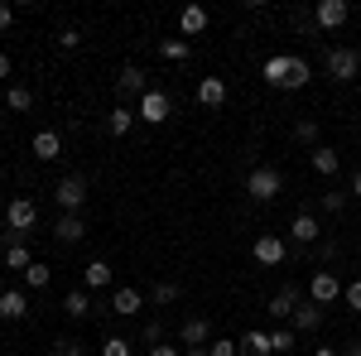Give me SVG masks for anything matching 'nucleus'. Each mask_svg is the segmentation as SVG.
I'll use <instances>...</instances> for the list:
<instances>
[{
  "mask_svg": "<svg viewBox=\"0 0 361 356\" xmlns=\"http://www.w3.org/2000/svg\"><path fill=\"white\" fill-rule=\"evenodd\" d=\"M308 78H313V68H308L304 58H294V54H275V58H265V82H270V87L299 92Z\"/></svg>",
  "mask_w": 361,
  "mask_h": 356,
  "instance_id": "obj_1",
  "label": "nucleus"
},
{
  "mask_svg": "<svg viewBox=\"0 0 361 356\" xmlns=\"http://www.w3.org/2000/svg\"><path fill=\"white\" fill-rule=\"evenodd\" d=\"M34 221H39L34 197H10V202H5V226H10V231H5V241H10V246H15V241H25V231L34 226Z\"/></svg>",
  "mask_w": 361,
  "mask_h": 356,
  "instance_id": "obj_2",
  "label": "nucleus"
},
{
  "mask_svg": "<svg viewBox=\"0 0 361 356\" xmlns=\"http://www.w3.org/2000/svg\"><path fill=\"white\" fill-rule=\"evenodd\" d=\"M279 188H284V173H279L275 164H260L246 173V197H255V202H270V197H279Z\"/></svg>",
  "mask_w": 361,
  "mask_h": 356,
  "instance_id": "obj_3",
  "label": "nucleus"
},
{
  "mask_svg": "<svg viewBox=\"0 0 361 356\" xmlns=\"http://www.w3.org/2000/svg\"><path fill=\"white\" fill-rule=\"evenodd\" d=\"M87 178H78V173H68V178H58L54 183V202L63 207V212H82L87 207Z\"/></svg>",
  "mask_w": 361,
  "mask_h": 356,
  "instance_id": "obj_4",
  "label": "nucleus"
},
{
  "mask_svg": "<svg viewBox=\"0 0 361 356\" xmlns=\"http://www.w3.org/2000/svg\"><path fill=\"white\" fill-rule=\"evenodd\" d=\"M135 116H140V121H149V125H164L169 116H173V102H169L164 92H154V87H149V92L135 102Z\"/></svg>",
  "mask_w": 361,
  "mask_h": 356,
  "instance_id": "obj_5",
  "label": "nucleus"
},
{
  "mask_svg": "<svg viewBox=\"0 0 361 356\" xmlns=\"http://www.w3.org/2000/svg\"><path fill=\"white\" fill-rule=\"evenodd\" d=\"M357 73H361L357 49H328V78H333V82H352Z\"/></svg>",
  "mask_w": 361,
  "mask_h": 356,
  "instance_id": "obj_6",
  "label": "nucleus"
},
{
  "mask_svg": "<svg viewBox=\"0 0 361 356\" xmlns=\"http://www.w3.org/2000/svg\"><path fill=\"white\" fill-rule=\"evenodd\" d=\"M347 20H352V5L347 0H318L313 5V25L318 29H342Z\"/></svg>",
  "mask_w": 361,
  "mask_h": 356,
  "instance_id": "obj_7",
  "label": "nucleus"
},
{
  "mask_svg": "<svg viewBox=\"0 0 361 356\" xmlns=\"http://www.w3.org/2000/svg\"><path fill=\"white\" fill-rule=\"evenodd\" d=\"M308 299L318 303V308H328L333 299H342V279H337L333 270H318L313 279H308Z\"/></svg>",
  "mask_w": 361,
  "mask_h": 356,
  "instance_id": "obj_8",
  "label": "nucleus"
},
{
  "mask_svg": "<svg viewBox=\"0 0 361 356\" xmlns=\"http://www.w3.org/2000/svg\"><path fill=\"white\" fill-rule=\"evenodd\" d=\"M250 255H255L260 265H284V255H289V246H284V236H275V231H265V236H255V246H250Z\"/></svg>",
  "mask_w": 361,
  "mask_h": 356,
  "instance_id": "obj_9",
  "label": "nucleus"
},
{
  "mask_svg": "<svg viewBox=\"0 0 361 356\" xmlns=\"http://www.w3.org/2000/svg\"><path fill=\"white\" fill-rule=\"evenodd\" d=\"M289 236H294V246H318L323 241V226H318L313 212H299V217L289 221Z\"/></svg>",
  "mask_w": 361,
  "mask_h": 356,
  "instance_id": "obj_10",
  "label": "nucleus"
},
{
  "mask_svg": "<svg viewBox=\"0 0 361 356\" xmlns=\"http://www.w3.org/2000/svg\"><path fill=\"white\" fill-rule=\"evenodd\" d=\"M116 92H121V97H145V92H149V82H145V68H135V63H126V68H121V78H116Z\"/></svg>",
  "mask_w": 361,
  "mask_h": 356,
  "instance_id": "obj_11",
  "label": "nucleus"
},
{
  "mask_svg": "<svg viewBox=\"0 0 361 356\" xmlns=\"http://www.w3.org/2000/svg\"><path fill=\"white\" fill-rule=\"evenodd\" d=\"M299 303H304V289H299V284H284L275 299H270V313L284 323V318H294V308H299Z\"/></svg>",
  "mask_w": 361,
  "mask_h": 356,
  "instance_id": "obj_12",
  "label": "nucleus"
},
{
  "mask_svg": "<svg viewBox=\"0 0 361 356\" xmlns=\"http://www.w3.org/2000/svg\"><path fill=\"white\" fill-rule=\"evenodd\" d=\"M197 102L207 111L226 106V78H197Z\"/></svg>",
  "mask_w": 361,
  "mask_h": 356,
  "instance_id": "obj_13",
  "label": "nucleus"
},
{
  "mask_svg": "<svg viewBox=\"0 0 361 356\" xmlns=\"http://www.w3.org/2000/svg\"><path fill=\"white\" fill-rule=\"evenodd\" d=\"M54 236H58V241H68V246H73V241H82V236H87L82 212H63V217L54 221Z\"/></svg>",
  "mask_w": 361,
  "mask_h": 356,
  "instance_id": "obj_14",
  "label": "nucleus"
},
{
  "mask_svg": "<svg viewBox=\"0 0 361 356\" xmlns=\"http://www.w3.org/2000/svg\"><path fill=\"white\" fill-rule=\"evenodd\" d=\"M34 159H44V164L63 159V135H58V130H39V135H34Z\"/></svg>",
  "mask_w": 361,
  "mask_h": 356,
  "instance_id": "obj_15",
  "label": "nucleus"
},
{
  "mask_svg": "<svg viewBox=\"0 0 361 356\" xmlns=\"http://www.w3.org/2000/svg\"><path fill=\"white\" fill-rule=\"evenodd\" d=\"M178 337H183V347H207V342H212V323H207V318H183Z\"/></svg>",
  "mask_w": 361,
  "mask_h": 356,
  "instance_id": "obj_16",
  "label": "nucleus"
},
{
  "mask_svg": "<svg viewBox=\"0 0 361 356\" xmlns=\"http://www.w3.org/2000/svg\"><path fill=\"white\" fill-rule=\"evenodd\" d=\"M289 323H294V332H318V328H323V308H318L313 299H304L299 308H294Z\"/></svg>",
  "mask_w": 361,
  "mask_h": 356,
  "instance_id": "obj_17",
  "label": "nucleus"
},
{
  "mask_svg": "<svg viewBox=\"0 0 361 356\" xmlns=\"http://www.w3.org/2000/svg\"><path fill=\"white\" fill-rule=\"evenodd\" d=\"M25 313H29V299L20 289H5V294H0V323H20Z\"/></svg>",
  "mask_w": 361,
  "mask_h": 356,
  "instance_id": "obj_18",
  "label": "nucleus"
},
{
  "mask_svg": "<svg viewBox=\"0 0 361 356\" xmlns=\"http://www.w3.org/2000/svg\"><path fill=\"white\" fill-rule=\"evenodd\" d=\"M140 308H145V294L140 289H116L111 294V313H121V318H135Z\"/></svg>",
  "mask_w": 361,
  "mask_h": 356,
  "instance_id": "obj_19",
  "label": "nucleus"
},
{
  "mask_svg": "<svg viewBox=\"0 0 361 356\" xmlns=\"http://www.w3.org/2000/svg\"><path fill=\"white\" fill-rule=\"evenodd\" d=\"M178 29H183V39H197V34L207 29V10H202V5H188V10L178 15Z\"/></svg>",
  "mask_w": 361,
  "mask_h": 356,
  "instance_id": "obj_20",
  "label": "nucleus"
},
{
  "mask_svg": "<svg viewBox=\"0 0 361 356\" xmlns=\"http://www.w3.org/2000/svg\"><path fill=\"white\" fill-rule=\"evenodd\" d=\"M308 164H313V173H323V178H333L342 159H337V149H328V145H318V149L308 154Z\"/></svg>",
  "mask_w": 361,
  "mask_h": 356,
  "instance_id": "obj_21",
  "label": "nucleus"
},
{
  "mask_svg": "<svg viewBox=\"0 0 361 356\" xmlns=\"http://www.w3.org/2000/svg\"><path fill=\"white\" fill-rule=\"evenodd\" d=\"M135 121H140V116H135L130 106H116L111 116H106V135H116V140H121V135H130V125H135Z\"/></svg>",
  "mask_w": 361,
  "mask_h": 356,
  "instance_id": "obj_22",
  "label": "nucleus"
},
{
  "mask_svg": "<svg viewBox=\"0 0 361 356\" xmlns=\"http://www.w3.org/2000/svg\"><path fill=\"white\" fill-rule=\"evenodd\" d=\"M106 284H111V265L106 260H92L82 270V289H106Z\"/></svg>",
  "mask_w": 361,
  "mask_h": 356,
  "instance_id": "obj_23",
  "label": "nucleus"
},
{
  "mask_svg": "<svg viewBox=\"0 0 361 356\" xmlns=\"http://www.w3.org/2000/svg\"><path fill=\"white\" fill-rule=\"evenodd\" d=\"M159 58H164V63H188V58H193V44H188V39H164V44H159Z\"/></svg>",
  "mask_w": 361,
  "mask_h": 356,
  "instance_id": "obj_24",
  "label": "nucleus"
},
{
  "mask_svg": "<svg viewBox=\"0 0 361 356\" xmlns=\"http://www.w3.org/2000/svg\"><path fill=\"white\" fill-rule=\"evenodd\" d=\"M5 106H10L15 116H20V111H29V106H34V92H29L25 82H10V92H5Z\"/></svg>",
  "mask_w": 361,
  "mask_h": 356,
  "instance_id": "obj_25",
  "label": "nucleus"
},
{
  "mask_svg": "<svg viewBox=\"0 0 361 356\" xmlns=\"http://www.w3.org/2000/svg\"><path fill=\"white\" fill-rule=\"evenodd\" d=\"M34 265V255H29L25 241H15V246H5V270H29Z\"/></svg>",
  "mask_w": 361,
  "mask_h": 356,
  "instance_id": "obj_26",
  "label": "nucleus"
},
{
  "mask_svg": "<svg viewBox=\"0 0 361 356\" xmlns=\"http://www.w3.org/2000/svg\"><path fill=\"white\" fill-rule=\"evenodd\" d=\"M178 294H183V289H178L173 279H159V284L149 289V303H159V308H169V303H178Z\"/></svg>",
  "mask_w": 361,
  "mask_h": 356,
  "instance_id": "obj_27",
  "label": "nucleus"
},
{
  "mask_svg": "<svg viewBox=\"0 0 361 356\" xmlns=\"http://www.w3.org/2000/svg\"><path fill=\"white\" fill-rule=\"evenodd\" d=\"M63 313H68V318H87V313H92V299H87V289H73V294L63 299Z\"/></svg>",
  "mask_w": 361,
  "mask_h": 356,
  "instance_id": "obj_28",
  "label": "nucleus"
},
{
  "mask_svg": "<svg viewBox=\"0 0 361 356\" xmlns=\"http://www.w3.org/2000/svg\"><path fill=\"white\" fill-rule=\"evenodd\" d=\"M294 342H299V332H294V328H275V332H270V352L289 356V352H294Z\"/></svg>",
  "mask_w": 361,
  "mask_h": 356,
  "instance_id": "obj_29",
  "label": "nucleus"
},
{
  "mask_svg": "<svg viewBox=\"0 0 361 356\" xmlns=\"http://www.w3.org/2000/svg\"><path fill=\"white\" fill-rule=\"evenodd\" d=\"M54 356H87V347L78 342V337H58V342H54Z\"/></svg>",
  "mask_w": 361,
  "mask_h": 356,
  "instance_id": "obj_30",
  "label": "nucleus"
},
{
  "mask_svg": "<svg viewBox=\"0 0 361 356\" xmlns=\"http://www.w3.org/2000/svg\"><path fill=\"white\" fill-rule=\"evenodd\" d=\"M25 284H29V289H44V284H49V265H39V260H34V265L25 270Z\"/></svg>",
  "mask_w": 361,
  "mask_h": 356,
  "instance_id": "obj_31",
  "label": "nucleus"
},
{
  "mask_svg": "<svg viewBox=\"0 0 361 356\" xmlns=\"http://www.w3.org/2000/svg\"><path fill=\"white\" fill-rule=\"evenodd\" d=\"M207 352H212V356H241V342H226V337H212V342H207Z\"/></svg>",
  "mask_w": 361,
  "mask_h": 356,
  "instance_id": "obj_32",
  "label": "nucleus"
},
{
  "mask_svg": "<svg viewBox=\"0 0 361 356\" xmlns=\"http://www.w3.org/2000/svg\"><path fill=\"white\" fill-rule=\"evenodd\" d=\"M102 356H130V342L126 337H106L102 342Z\"/></svg>",
  "mask_w": 361,
  "mask_h": 356,
  "instance_id": "obj_33",
  "label": "nucleus"
},
{
  "mask_svg": "<svg viewBox=\"0 0 361 356\" xmlns=\"http://www.w3.org/2000/svg\"><path fill=\"white\" fill-rule=\"evenodd\" d=\"M342 299H347V308H352V313H361V279L342 284Z\"/></svg>",
  "mask_w": 361,
  "mask_h": 356,
  "instance_id": "obj_34",
  "label": "nucleus"
},
{
  "mask_svg": "<svg viewBox=\"0 0 361 356\" xmlns=\"http://www.w3.org/2000/svg\"><path fill=\"white\" fill-rule=\"evenodd\" d=\"M294 140L313 145V140H318V121H299V125H294Z\"/></svg>",
  "mask_w": 361,
  "mask_h": 356,
  "instance_id": "obj_35",
  "label": "nucleus"
},
{
  "mask_svg": "<svg viewBox=\"0 0 361 356\" xmlns=\"http://www.w3.org/2000/svg\"><path fill=\"white\" fill-rule=\"evenodd\" d=\"M347 207V192H323V212H342Z\"/></svg>",
  "mask_w": 361,
  "mask_h": 356,
  "instance_id": "obj_36",
  "label": "nucleus"
},
{
  "mask_svg": "<svg viewBox=\"0 0 361 356\" xmlns=\"http://www.w3.org/2000/svg\"><path fill=\"white\" fill-rule=\"evenodd\" d=\"M58 44H63V49H78V44H82V34H78V29H63V34H58Z\"/></svg>",
  "mask_w": 361,
  "mask_h": 356,
  "instance_id": "obj_37",
  "label": "nucleus"
},
{
  "mask_svg": "<svg viewBox=\"0 0 361 356\" xmlns=\"http://www.w3.org/2000/svg\"><path fill=\"white\" fill-rule=\"evenodd\" d=\"M313 255H318V260H337V246H333V241H318Z\"/></svg>",
  "mask_w": 361,
  "mask_h": 356,
  "instance_id": "obj_38",
  "label": "nucleus"
},
{
  "mask_svg": "<svg viewBox=\"0 0 361 356\" xmlns=\"http://www.w3.org/2000/svg\"><path fill=\"white\" fill-rule=\"evenodd\" d=\"M145 342H154V347H159V342H164V328H159V323H145Z\"/></svg>",
  "mask_w": 361,
  "mask_h": 356,
  "instance_id": "obj_39",
  "label": "nucleus"
},
{
  "mask_svg": "<svg viewBox=\"0 0 361 356\" xmlns=\"http://www.w3.org/2000/svg\"><path fill=\"white\" fill-rule=\"evenodd\" d=\"M149 356H183V352H178V347H164V342H159V347H149Z\"/></svg>",
  "mask_w": 361,
  "mask_h": 356,
  "instance_id": "obj_40",
  "label": "nucleus"
},
{
  "mask_svg": "<svg viewBox=\"0 0 361 356\" xmlns=\"http://www.w3.org/2000/svg\"><path fill=\"white\" fill-rule=\"evenodd\" d=\"M15 25V10H10V5H0V29H10Z\"/></svg>",
  "mask_w": 361,
  "mask_h": 356,
  "instance_id": "obj_41",
  "label": "nucleus"
},
{
  "mask_svg": "<svg viewBox=\"0 0 361 356\" xmlns=\"http://www.w3.org/2000/svg\"><path fill=\"white\" fill-rule=\"evenodd\" d=\"M10 73H15V63H10V54H0V82H5Z\"/></svg>",
  "mask_w": 361,
  "mask_h": 356,
  "instance_id": "obj_42",
  "label": "nucleus"
},
{
  "mask_svg": "<svg viewBox=\"0 0 361 356\" xmlns=\"http://www.w3.org/2000/svg\"><path fill=\"white\" fill-rule=\"evenodd\" d=\"M342 356H361V342H347V347H337Z\"/></svg>",
  "mask_w": 361,
  "mask_h": 356,
  "instance_id": "obj_43",
  "label": "nucleus"
},
{
  "mask_svg": "<svg viewBox=\"0 0 361 356\" xmlns=\"http://www.w3.org/2000/svg\"><path fill=\"white\" fill-rule=\"evenodd\" d=\"M183 356H212L207 347H183Z\"/></svg>",
  "mask_w": 361,
  "mask_h": 356,
  "instance_id": "obj_44",
  "label": "nucleus"
},
{
  "mask_svg": "<svg viewBox=\"0 0 361 356\" xmlns=\"http://www.w3.org/2000/svg\"><path fill=\"white\" fill-rule=\"evenodd\" d=\"M313 356H342V352H337V347H318Z\"/></svg>",
  "mask_w": 361,
  "mask_h": 356,
  "instance_id": "obj_45",
  "label": "nucleus"
},
{
  "mask_svg": "<svg viewBox=\"0 0 361 356\" xmlns=\"http://www.w3.org/2000/svg\"><path fill=\"white\" fill-rule=\"evenodd\" d=\"M352 192H357V197H361V168H357V173H352Z\"/></svg>",
  "mask_w": 361,
  "mask_h": 356,
  "instance_id": "obj_46",
  "label": "nucleus"
},
{
  "mask_svg": "<svg viewBox=\"0 0 361 356\" xmlns=\"http://www.w3.org/2000/svg\"><path fill=\"white\" fill-rule=\"evenodd\" d=\"M0 212H5V197H0Z\"/></svg>",
  "mask_w": 361,
  "mask_h": 356,
  "instance_id": "obj_47",
  "label": "nucleus"
}]
</instances>
